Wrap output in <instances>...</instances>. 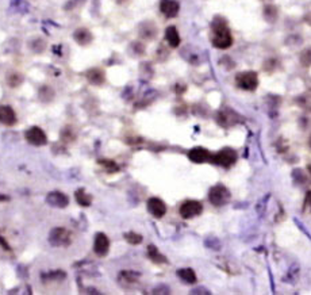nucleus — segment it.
<instances>
[{
  "label": "nucleus",
  "instance_id": "nucleus-1",
  "mask_svg": "<svg viewBox=\"0 0 311 295\" xmlns=\"http://www.w3.org/2000/svg\"><path fill=\"white\" fill-rule=\"evenodd\" d=\"M211 42L216 49H227L233 45V37L232 33L227 27L226 22L216 18L215 21L212 22V38Z\"/></svg>",
  "mask_w": 311,
  "mask_h": 295
},
{
  "label": "nucleus",
  "instance_id": "nucleus-17",
  "mask_svg": "<svg viewBox=\"0 0 311 295\" xmlns=\"http://www.w3.org/2000/svg\"><path fill=\"white\" fill-rule=\"evenodd\" d=\"M218 122L222 126H232L237 122V112L230 110H223L218 114Z\"/></svg>",
  "mask_w": 311,
  "mask_h": 295
},
{
  "label": "nucleus",
  "instance_id": "nucleus-22",
  "mask_svg": "<svg viewBox=\"0 0 311 295\" xmlns=\"http://www.w3.org/2000/svg\"><path fill=\"white\" fill-rule=\"evenodd\" d=\"M98 163L101 164V165H103V168L108 172V174H115V172H118L119 171V167H118V164L115 163V161H112V160H107V158H102V160H99Z\"/></svg>",
  "mask_w": 311,
  "mask_h": 295
},
{
  "label": "nucleus",
  "instance_id": "nucleus-21",
  "mask_svg": "<svg viewBox=\"0 0 311 295\" xmlns=\"http://www.w3.org/2000/svg\"><path fill=\"white\" fill-rule=\"evenodd\" d=\"M119 278H121V282H125V283H136L138 279H139V274L138 272H133V271H123L119 274Z\"/></svg>",
  "mask_w": 311,
  "mask_h": 295
},
{
  "label": "nucleus",
  "instance_id": "nucleus-15",
  "mask_svg": "<svg viewBox=\"0 0 311 295\" xmlns=\"http://www.w3.org/2000/svg\"><path fill=\"white\" fill-rule=\"evenodd\" d=\"M73 38L76 42L81 45V46H87L88 43L92 42V33L88 29L80 27L76 32L73 33Z\"/></svg>",
  "mask_w": 311,
  "mask_h": 295
},
{
  "label": "nucleus",
  "instance_id": "nucleus-8",
  "mask_svg": "<svg viewBox=\"0 0 311 295\" xmlns=\"http://www.w3.org/2000/svg\"><path fill=\"white\" fill-rule=\"evenodd\" d=\"M46 202L53 207L64 209L69 205V198L61 191H52L46 195Z\"/></svg>",
  "mask_w": 311,
  "mask_h": 295
},
{
  "label": "nucleus",
  "instance_id": "nucleus-20",
  "mask_svg": "<svg viewBox=\"0 0 311 295\" xmlns=\"http://www.w3.org/2000/svg\"><path fill=\"white\" fill-rule=\"evenodd\" d=\"M74 198H76V202L80 206H83V207H88L92 203V196L88 195L84 188H79V190L76 191L74 192Z\"/></svg>",
  "mask_w": 311,
  "mask_h": 295
},
{
  "label": "nucleus",
  "instance_id": "nucleus-16",
  "mask_svg": "<svg viewBox=\"0 0 311 295\" xmlns=\"http://www.w3.org/2000/svg\"><path fill=\"white\" fill-rule=\"evenodd\" d=\"M165 39L171 48H177L180 45V34L177 32V29L174 26H169L167 30H165Z\"/></svg>",
  "mask_w": 311,
  "mask_h": 295
},
{
  "label": "nucleus",
  "instance_id": "nucleus-19",
  "mask_svg": "<svg viewBox=\"0 0 311 295\" xmlns=\"http://www.w3.org/2000/svg\"><path fill=\"white\" fill-rule=\"evenodd\" d=\"M177 276H179L180 279L185 282V283H188V285H194L196 282V274L194 269L191 268H181L177 271Z\"/></svg>",
  "mask_w": 311,
  "mask_h": 295
},
{
  "label": "nucleus",
  "instance_id": "nucleus-30",
  "mask_svg": "<svg viewBox=\"0 0 311 295\" xmlns=\"http://www.w3.org/2000/svg\"><path fill=\"white\" fill-rule=\"evenodd\" d=\"M307 168H309V172L311 174V164H309V167H307Z\"/></svg>",
  "mask_w": 311,
  "mask_h": 295
},
{
  "label": "nucleus",
  "instance_id": "nucleus-23",
  "mask_svg": "<svg viewBox=\"0 0 311 295\" xmlns=\"http://www.w3.org/2000/svg\"><path fill=\"white\" fill-rule=\"evenodd\" d=\"M22 81H23V76L21 74H16V72H12L7 76V83L10 87L12 88H15L18 85L22 84Z\"/></svg>",
  "mask_w": 311,
  "mask_h": 295
},
{
  "label": "nucleus",
  "instance_id": "nucleus-31",
  "mask_svg": "<svg viewBox=\"0 0 311 295\" xmlns=\"http://www.w3.org/2000/svg\"><path fill=\"white\" fill-rule=\"evenodd\" d=\"M118 1H125V0H118Z\"/></svg>",
  "mask_w": 311,
  "mask_h": 295
},
{
  "label": "nucleus",
  "instance_id": "nucleus-5",
  "mask_svg": "<svg viewBox=\"0 0 311 295\" xmlns=\"http://www.w3.org/2000/svg\"><path fill=\"white\" fill-rule=\"evenodd\" d=\"M208 199L214 206H223L226 205L230 200V191L227 190L223 184H216L208 192Z\"/></svg>",
  "mask_w": 311,
  "mask_h": 295
},
{
  "label": "nucleus",
  "instance_id": "nucleus-25",
  "mask_svg": "<svg viewBox=\"0 0 311 295\" xmlns=\"http://www.w3.org/2000/svg\"><path fill=\"white\" fill-rule=\"evenodd\" d=\"M141 36L143 38H146V39H152L153 37H156V26L152 25L150 29H149V27H146V25H143L142 30H141Z\"/></svg>",
  "mask_w": 311,
  "mask_h": 295
},
{
  "label": "nucleus",
  "instance_id": "nucleus-7",
  "mask_svg": "<svg viewBox=\"0 0 311 295\" xmlns=\"http://www.w3.org/2000/svg\"><path fill=\"white\" fill-rule=\"evenodd\" d=\"M25 137H26L27 143L32 144L34 147H42L45 144L48 143V137L43 132L41 127L33 126L30 127L26 133H25Z\"/></svg>",
  "mask_w": 311,
  "mask_h": 295
},
{
  "label": "nucleus",
  "instance_id": "nucleus-29",
  "mask_svg": "<svg viewBox=\"0 0 311 295\" xmlns=\"http://www.w3.org/2000/svg\"><path fill=\"white\" fill-rule=\"evenodd\" d=\"M10 198L8 196H5V195H0V202H4V200H8Z\"/></svg>",
  "mask_w": 311,
  "mask_h": 295
},
{
  "label": "nucleus",
  "instance_id": "nucleus-27",
  "mask_svg": "<svg viewBox=\"0 0 311 295\" xmlns=\"http://www.w3.org/2000/svg\"><path fill=\"white\" fill-rule=\"evenodd\" d=\"M303 210L306 213H311V191H309L305 198V205H303Z\"/></svg>",
  "mask_w": 311,
  "mask_h": 295
},
{
  "label": "nucleus",
  "instance_id": "nucleus-9",
  "mask_svg": "<svg viewBox=\"0 0 311 295\" xmlns=\"http://www.w3.org/2000/svg\"><path fill=\"white\" fill-rule=\"evenodd\" d=\"M94 251L98 256H105L110 251V240L104 233H98L94 241Z\"/></svg>",
  "mask_w": 311,
  "mask_h": 295
},
{
  "label": "nucleus",
  "instance_id": "nucleus-6",
  "mask_svg": "<svg viewBox=\"0 0 311 295\" xmlns=\"http://www.w3.org/2000/svg\"><path fill=\"white\" fill-rule=\"evenodd\" d=\"M202 211H203V205L198 200H187L180 206V216L184 220H190V218L199 216Z\"/></svg>",
  "mask_w": 311,
  "mask_h": 295
},
{
  "label": "nucleus",
  "instance_id": "nucleus-12",
  "mask_svg": "<svg viewBox=\"0 0 311 295\" xmlns=\"http://www.w3.org/2000/svg\"><path fill=\"white\" fill-rule=\"evenodd\" d=\"M0 123L5 126H14L16 123V114L10 106H0Z\"/></svg>",
  "mask_w": 311,
  "mask_h": 295
},
{
  "label": "nucleus",
  "instance_id": "nucleus-3",
  "mask_svg": "<svg viewBox=\"0 0 311 295\" xmlns=\"http://www.w3.org/2000/svg\"><path fill=\"white\" fill-rule=\"evenodd\" d=\"M236 83L243 91H254L259 85V76L253 71L238 74L236 77Z\"/></svg>",
  "mask_w": 311,
  "mask_h": 295
},
{
  "label": "nucleus",
  "instance_id": "nucleus-10",
  "mask_svg": "<svg viewBox=\"0 0 311 295\" xmlns=\"http://www.w3.org/2000/svg\"><path fill=\"white\" fill-rule=\"evenodd\" d=\"M148 211L156 218H163L167 213V206L160 198H150L148 200Z\"/></svg>",
  "mask_w": 311,
  "mask_h": 295
},
{
  "label": "nucleus",
  "instance_id": "nucleus-18",
  "mask_svg": "<svg viewBox=\"0 0 311 295\" xmlns=\"http://www.w3.org/2000/svg\"><path fill=\"white\" fill-rule=\"evenodd\" d=\"M148 256L149 258L156 264H167L168 263V260L167 258L164 256L163 253L160 252L157 249V247H154V245H149L148 247Z\"/></svg>",
  "mask_w": 311,
  "mask_h": 295
},
{
  "label": "nucleus",
  "instance_id": "nucleus-26",
  "mask_svg": "<svg viewBox=\"0 0 311 295\" xmlns=\"http://www.w3.org/2000/svg\"><path fill=\"white\" fill-rule=\"evenodd\" d=\"M301 63L303 64L305 67H310L311 65V49H307V50H305V52L302 53Z\"/></svg>",
  "mask_w": 311,
  "mask_h": 295
},
{
  "label": "nucleus",
  "instance_id": "nucleus-14",
  "mask_svg": "<svg viewBox=\"0 0 311 295\" xmlns=\"http://www.w3.org/2000/svg\"><path fill=\"white\" fill-rule=\"evenodd\" d=\"M85 76H87L88 83H91V84L94 85H102L105 81V74L103 69L92 68L85 74Z\"/></svg>",
  "mask_w": 311,
  "mask_h": 295
},
{
  "label": "nucleus",
  "instance_id": "nucleus-28",
  "mask_svg": "<svg viewBox=\"0 0 311 295\" xmlns=\"http://www.w3.org/2000/svg\"><path fill=\"white\" fill-rule=\"evenodd\" d=\"M0 245H1V247L4 248V249H7V251H10V249H11L10 245L7 244V241H5L4 238L1 237V236H0Z\"/></svg>",
  "mask_w": 311,
  "mask_h": 295
},
{
  "label": "nucleus",
  "instance_id": "nucleus-4",
  "mask_svg": "<svg viewBox=\"0 0 311 295\" xmlns=\"http://www.w3.org/2000/svg\"><path fill=\"white\" fill-rule=\"evenodd\" d=\"M72 241V233L64 227H56L49 234V243L53 247H67Z\"/></svg>",
  "mask_w": 311,
  "mask_h": 295
},
{
  "label": "nucleus",
  "instance_id": "nucleus-11",
  "mask_svg": "<svg viewBox=\"0 0 311 295\" xmlns=\"http://www.w3.org/2000/svg\"><path fill=\"white\" fill-rule=\"evenodd\" d=\"M211 157H212V154L207 149H205V148H194V149H191L190 152H188V158H190L191 161L198 164L210 161Z\"/></svg>",
  "mask_w": 311,
  "mask_h": 295
},
{
  "label": "nucleus",
  "instance_id": "nucleus-2",
  "mask_svg": "<svg viewBox=\"0 0 311 295\" xmlns=\"http://www.w3.org/2000/svg\"><path fill=\"white\" fill-rule=\"evenodd\" d=\"M211 161L219 167H223V168H229L232 167L233 164L237 161V152L234 149H230V148H225L222 149L218 153H215L212 157H211Z\"/></svg>",
  "mask_w": 311,
  "mask_h": 295
},
{
  "label": "nucleus",
  "instance_id": "nucleus-13",
  "mask_svg": "<svg viewBox=\"0 0 311 295\" xmlns=\"http://www.w3.org/2000/svg\"><path fill=\"white\" fill-rule=\"evenodd\" d=\"M160 10L167 18H174L177 16L180 10V4L176 0H161Z\"/></svg>",
  "mask_w": 311,
  "mask_h": 295
},
{
  "label": "nucleus",
  "instance_id": "nucleus-32",
  "mask_svg": "<svg viewBox=\"0 0 311 295\" xmlns=\"http://www.w3.org/2000/svg\"><path fill=\"white\" fill-rule=\"evenodd\" d=\"M310 145H311V138H310Z\"/></svg>",
  "mask_w": 311,
  "mask_h": 295
},
{
  "label": "nucleus",
  "instance_id": "nucleus-24",
  "mask_svg": "<svg viewBox=\"0 0 311 295\" xmlns=\"http://www.w3.org/2000/svg\"><path fill=\"white\" fill-rule=\"evenodd\" d=\"M125 238H126V241L129 244H132V245H138V244L142 243V236L141 234H138V233H134V232H129L125 234Z\"/></svg>",
  "mask_w": 311,
  "mask_h": 295
}]
</instances>
